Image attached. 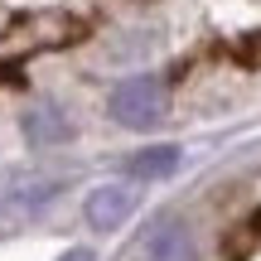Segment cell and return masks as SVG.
<instances>
[{"mask_svg":"<svg viewBox=\"0 0 261 261\" xmlns=\"http://www.w3.org/2000/svg\"><path fill=\"white\" fill-rule=\"evenodd\" d=\"M107 107L130 130H155L169 112V97H165V83H155V77H126V83H116Z\"/></svg>","mask_w":261,"mask_h":261,"instance_id":"cell-1","label":"cell"},{"mask_svg":"<svg viewBox=\"0 0 261 261\" xmlns=\"http://www.w3.org/2000/svg\"><path fill=\"white\" fill-rule=\"evenodd\" d=\"M130 208H136V198H130V189L121 184H102V189H92L87 194V223L92 227H102V232H112V227H121L126 218H130Z\"/></svg>","mask_w":261,"mask_h":261,"instance_id":"cell-2","label":"cell"},{"mask_svg":"<svg viewBox=\"0 0 261 261\" xmlns=\"http://www.w3.org/2000/svg\"><path fill=\"white\" fill-rule=\"evenodd\" d=\"M145 261H194V237L179 218H165L145 232Z\"/></svg>","mask_w":261,"mask_h":261,"instance_id":"cell-3","label":"cell"},{"mask_svg":"<svg viewBox=\"0 0 261 261\" xmlns=\"http://www.w3.org/2000/svg\"><path fill=\"white\" fill-rule=\"evenodd\" d=\"M68 136H73V121H68L63 107L44 102V107H34V112H24V140L29 145L48 150V145H63Z\"/></svg>","mask_w":261,"mask_h":261,"instance_id":"cell-4","label":"cell"},{"mask_svg":"<svg viewBox=\"0 0 261 261\" xmlns=\"http://www.w3.org/2000/svg\"><path fill=\"white\" fill-rule=\"evenodd\" d=\"M126 169L136 179H165V174L179 169V145H150V150H140V155H130Z\"/></svg>","mask_w":261,"mask_h":261,"instance_id":"cell-5","label":"cell"},{"mask_svg":"<svg viewBox=\"0 0 261 261\" xmlns=\"http://www.w3.org/2000/svg\"><path fill=\"white\" fill-rule=\"evenodd\" d=\"M54 194H58V184H29V189H19V194H10V208H19V213H34V208H44Z\"/></svg>","mask_w":261,"mask_h":261,"instance_id":"cell-6","label":"cell"},{"mask_svg":"<svg viewBox=\"0 0 261 261\" xmlns=\"http://www.w3.org/2000/svg\"><path fill=\"white\" fill-rule=\"evenodd\" d=\"M58 261H92V252H83V247H77V252H63Z\"/></svg>","mask_w":261,"mask_h":261,"instance_id":"cell-7","label":"cell"}]
</instances>
